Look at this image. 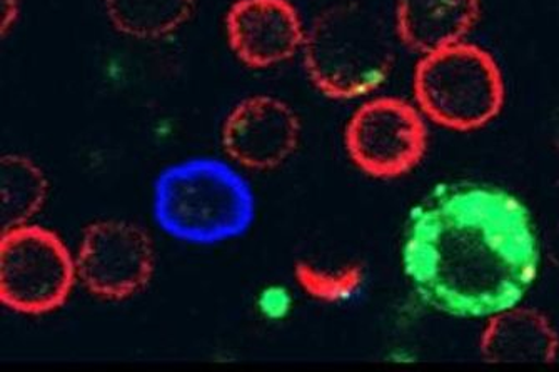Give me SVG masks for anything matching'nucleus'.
Wrapping results in <instances>:
<instances>
[{
	"label": "nucleus",
	"instance_id": "1",
	"mask_svg": "<svg viewBox=\"0 0 559 372\" xmlns=\"http://www.w3.org/2000/svg\"><path fill=\"white\" fill-rule=\"evenodd\" d=\"M404 276L423 304L456 320H491L532 291L542 248L532 213L498 185H438L411 211Z\"/></svg>",
	"mask_w": 559,
	"mask_h": 372
},
{
	"label": "nucleus",
	"instance_id": "2",
	"mask_svg": "<svg viewBox=\"0 0 559 372\" xmlns=\"http://www.w3.org/2000/svg\"><path fill=\"white\" fill-rule=\"evenodd\" d=\"M153 216L179 242L214 245L248 235L255 219L251 182L216 157H189L160 170Z\"/></svg>",
	"mask_w": 559,
	"mask_h": 372
},
{
	"label": "nucleus",
	"instance_id": "3",
	"mask_svg": "<svg viewBox=\"0 0 559 372\" xmlns=\"http://www.w3.org/2000/svg\"><path fill=\"white\" fill-rule=\"evenodd\" d=\"M301 52L316 89L336 100L376 93L394 65L386 24L359 2L322 11L306 28Z\"/></svg>",
	"mask_w": 559,
	"mask_h": 372
},
{
	"label": "nucleus",
	"instance_id": "4",
	"mask_svg": "<svg viewBox=\"0 0 559 372\" xmlns=\"http://www.w3.org/2000/svg\"><path fill=\"white\" fill-rule=\"evenodd\" d=\"M413 91L426 119L456 132L485 128L504 103L499 65L488 50L467 40L421 56Z\"/></svg>",
	"mask_w": 559,
	"mask_h": 372
},
{
	"label": "nucleus",
	"instance_id": "5",
	"mask_svg": "<svg viewBox=\"0 0 559 372\" xmlns=\"http://www.w3.org/2000/svg\"><path fill=\"white\" fill-rule=\"evenodd\" d=\"M78 280L75 255L56 232L24 224L0 238V301L27 316H43L68 302Z\"/></svg>",
	"mask_w": 559,
	"mask_h": 372
},
{
	"label": "nucleus",
	"instance_id": "6",
	"mask_svg": "<svg viewBox=\"0 0 559 372\" xmlns=\"http://www.w3.org/2000/svg\"><path fill=\"white\" fill-rule=\"evenodd\" d=\"M344 144L366 176L401 178L416 169L428 151L425 113L400 97H376L350 116Z\"/></svg>",
	"mask_w": 559,
	"mask_h": 372
},
{
	"label": "nucleus",
	"instance_id": "7",
	"mask_svg": "<svg viewBox=\"0 0 559 372\" xmlns=\"http://www.w3.org/2000/svg\"><path fill=\"white\" fill-rule=\"evenodd\" d=\"M156 255L150 235L128 220H97L85 227L75 254L78 280L91 295L124 301L150 284Z\"/></svg>",
	"mask_w": 559,
	"mask_h": 372
},
{
	"label": "nucleus",
	"instance_id": "8",
	"mask_svg": "<svg viewBox=\"0 0 559 372\" xmlns=\"http://www.w3.org/2000/svg\"><path fill=\"white\" fill-rule=\"evenodd\" d=\"M221 139L234 163L251 170H273L298 149L301 119L277 97H246L230 110Z\"/></svg>",
	"mask_w": 559,
	"mask_h": 372
},
{
	"label": "nucleus",
	"instance_id": "9",
	"mask_svg": "<svg viewBox=\"0 0 559 372\" xmlns=\"http://www.w3.org/2000/svg\"><path fill=\"white\" fill-rule=\"evenodd\" d=\"M226 34L242 64L270 69L302 50L306 28L289 0H236L226 14Z\"/></svg>",
	"mask_w": 559,
	"mask_h": 372
},
{
	"label": "nucleus",
	"instance_id": "10",
	"mask_svg": "<svg viewBox=\"0 0 559 372\" xmlns=\"http://www.w3.org/2000/svg\"><path fill=\"white\" fill-rule=\"evenodd\" d=\"M394 4L397 37L421 56L466 40L481 15V0H396Z\"/></svg>",
	"mask_w": 559,
	"mask_h": 372
},
{
	"label": "nucleus",
	"instance_id": "11",
	"mask_svg": "<svg viewBox=\"0 0 559 372\" xmlns=\"http://www.w3.org/2000/svg\"><path fill=\"white\" fill-rule=\"evenodd\" d=\"M481 352L489 361L549 359L555 352V337L538 314L514 308L489 320Z\"/></svg>",
	"mask_w": 559,
	"mask_h": 372
},
{
	"label": "nucleus",
	"instance_id": "12",
	"mask_svg": "<svg viewBox=\"0 0 559 372\" xmlns=\"http://www.w3.org/2000/svg\"><path fill=\"white\" fill-rule=\"evenodd\" d=\"M0 195L2 232L31 224L49 195L46 172L31 157L5 154L0 160Z\"/></svg>",
	"mask_w": 559,
	"mask_h": 372
},
{
	"label": "nucleus",
	"instance_id": "13",
	"mask_svg": "<svg viewBox=\"0 0 559 372\" xmlns=\"http://www.w3.org/2000/svg\"><path fill=\"white\" fill-rule=\"evenodd\" d=\"M195 0H104L116 31L141 40H156L181 28L194 12Z\"/></svg>",
	"mask_w": 559,
	"mask_h": 372
},
{
	"label": "nucleus",
	"instance_id": "14",
	"mask_svg": "<svg viewBox=\"0 0 559 372\" xmlns=\"http://www.w3.org/2000/svg\"><path fill=\"white\" fill-rule=\"evenodd\" d=\"M294 277L302 292L316 301L337 304L355 298L365 286V267L359 263H347L340 267H324L299 261L294 266Z\"/></svg>",
	"mask_w": 559,
	"mask_h": 372
},
{
	"label": "nucleus",
	"instance_id": "15",
	"mask_svg": "<svg viewBox=\"0 0 559 372\" xmlns=\"http://www.w3.org/2000/svg\"><path fill=\"white\" fill-rule=\"evenodd\" d=\"M262 316L267 320H283L290 309V298L283 288H270L262 292L259 301Z\"/></svg>",
	"mask_w": 559,
	"mask_h": 372
},
{
	"label": "nucleus",
	"instance_id": "16",
	"mask_svg": "<svg viewBox=\"0 0 559 372\" xmlns=\"http://www.w3.org/2000/svg\"><path fill=\"white\" fill-rule=\"evenodd\" d=\"M21 9V0H0V33L8 36L9 31L14 28Z\"/></svg>",
	"mask_w": 559,
	"mask_h": 372
}]
</instances>
